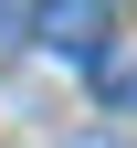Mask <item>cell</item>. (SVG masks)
<instances>
[{
  "mask_svg": "<svg viewBox=\"0 0 137 148\" xmlns=\"http://www.w3.org/2000/svg\"><path fill=\"white\" fill-rule=\"evenodd\" d=\"M32 42L74 53V64H106L116 53V0H32Z\"/></svg>",
  "mask_w": 137,
  "mask_h": 148,
  "instance_id": "6da1fadb",
  "label": "cell"
},
{
  "mask_svg": "<svg viewBox=\"0 0 137 148\" xmlns=\"http://www.w3.org/2000/svg\"><path fill=\"white\" fill-rule=\"evenodd\" d=\"M11 42H32V0H0V53Z\"/></svg>",
  "mask_w": 137,
  "mask_h": 148,
  "instance_id": "7a4b0ae2",
  "label": "cell"
},
{
  "mask_svg": "<svg viewBox=\"0 0 137 148\" xmlns=\"http://www.w3.org/2000/svg\"><path fill=\"white\" fill-rule=\"evenodd\" d=\"M85 148H106V138H85Z\"/></svg>",
  "mask_w": 137,
  "mask_h": 148,
  "instance_id": "3957f363",
  "label": "cell"
}]
</instances>
